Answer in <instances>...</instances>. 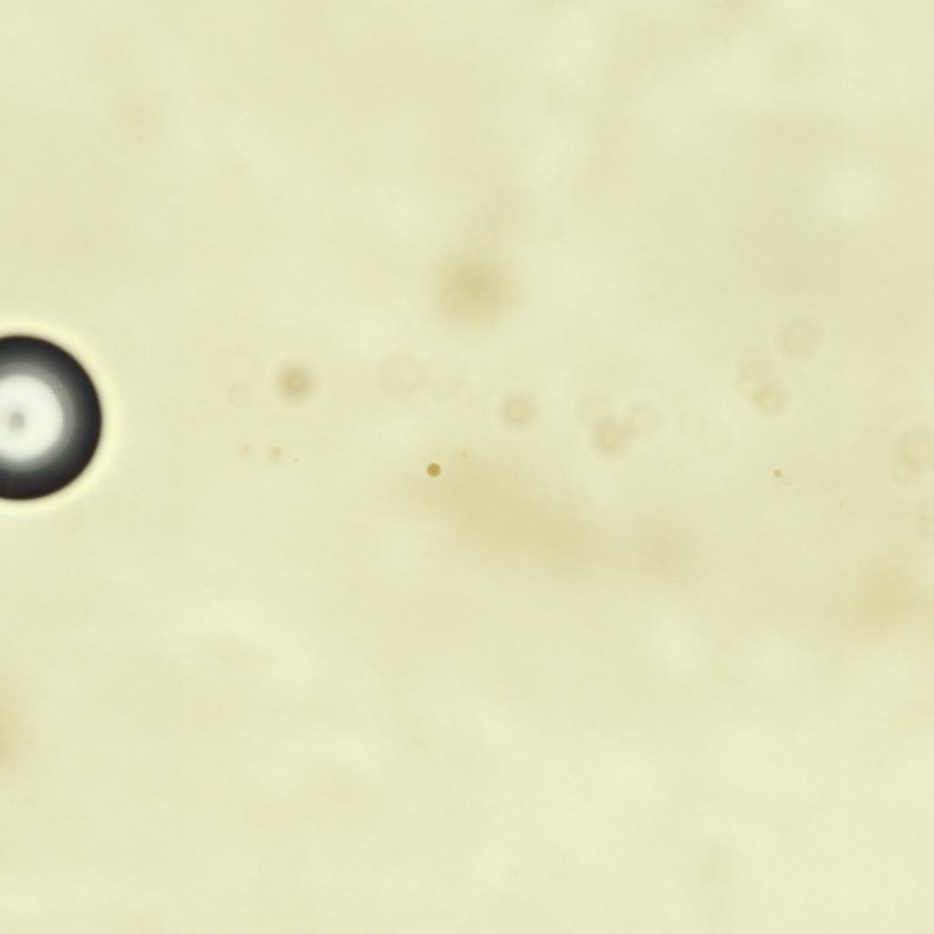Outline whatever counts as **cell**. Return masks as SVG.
Here are the masks:
<instances>
[{"instance_id":"2","label":"cell","mask_w":934,"mask_h":934,"mask_svg":"<svg viewBox=\"0 0 934 934\" xmlns=\"http://www.w3.org/2000/svg\"><path fill=\"white\" fill-rule=\"evenodd\" d=\"M517 287L497 264L474 256L446 262L437 274L434 301L451 324L485 328L501 322L515 306Z\"/></svg>"},{"instance_id":"1","label":"cell","mask_w":934,"mask_h":934,"mask_svg":"<svg viewBox=\"0 0 934 934\" xmlns=\"http://www.w3.org/2000/svg\"><path fill=\"white\" fill-rule=\"evenodd\" d=\"M104 431L96 383L62 346L38 336L0 339V498L31 502L76 483Z\"/></svg>"}]
</instances>
